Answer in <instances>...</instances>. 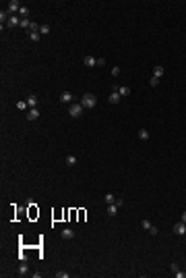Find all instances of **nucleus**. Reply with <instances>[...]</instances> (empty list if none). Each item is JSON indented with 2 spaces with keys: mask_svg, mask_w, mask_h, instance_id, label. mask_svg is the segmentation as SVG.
Returning a JSON list of instances; mask_svg holds the SVG:
<instances>
[{
  "mask_svg": "<svg viewBox=\"0 0 186 278\" xmlns=\"http://www.w3.org/2000/svg\"><path fill=\"white\" fill-rule=\"evenodd\" d=\"M81 104H83V108H95L97 106V98L93 93H85L83 100H81Z\"/></svg>",
  "mask_w": 186,
  "mask_h": 278,
  "instance_id": "1",
  "label": "nucleus"
},
{
  "mask_svg": "<svg viewBox=\"0 0 186 278\" xmlns=\"http://www.w3.org/2000/svg\"><path fill=\"white\" fill-rule=\"evenodd\" d=\"M68 114H70L72 118H79V116L83 114V104H70V106H68Z\"/></svg>",
  "mask_w": 186,
  "mask_h": 278,
  "instance_id": "2",
  "label": "nucleus"
},
{
  "mask_svg": "<svg viewBox=\"0 0 186 278\" xmlns=\"http://www.w3.org/2000/svg\"><path fill=\"white\" fill-rule=\"evenodd\" d=\"M72 100H75V95L70 92H62L60 93V102H64V104H72Z\"/></svg>",
  "mask_w": 186,
  "mask_h": 278,
  "instance_id": "3",
  "label": "nucleus"
},
{
  "mask_svg": "<svg viewBox=\"0 0 186 278\" xmlns=\"http://www.w3.org/2000/svg\"><path fill=\"white\" fill-rule=\"evenodd\" d=\"M37 118H40V108H29L27 121H37Z\"/></svg>",
  "mask_w": 186,
  "mask_h": 278,
  "instance_id": "4",
  "label": "nucleus"
},
{
  "mask_svg": "<svg viewBox=\"0 0 186 278\" xmlns=\"http://www.w3.org/2000/svg\"><path fill=\"white\" fill-rule=\"evenodd\" d=\"M21 6H23V4H19L17 0H10V2H8V13H19Z\"/></svg>",
  "mask_w": 186,
  "mask_h": 278,
  "instance_id": "5",
  "label": "nucleus"
},
{
  "mask_svg": "<svg viewBox=\"0 0 186 278\" xmlns=\"http://www.w3.org/2000/svg\"><path fill=\"white\" fill-rule=\"evenodd\" d=\"M6 25H8V27H17V25H21V17H19V15H10V19H8Z\"/></svg>",
  "mask_w": 186,
  "mask_h": 278,
  "instance_id": "6",
  "label": "nucleus"
},
{
  "mask_svg": "<svg viewBox=\"0 0 186 278\" xmlns=\"http://www.w3.org/2000/svg\"><path fill=\"white\" fill-rule=\"evenodd\" d=\"M174 234H186V222H178L174 226Z\"/></svg>",
  "mask_w": 186,
  "mask_h": 278,
  "instance_id": "7",
  "label": "nucleus"
},
{
  "mask_svg": "<svg viewBox=\"0 0 186 278\" xmlns=\"http://www.w3.org/2000/svg\"><path fill=\"white\" fill-rule=\"evenodd\" d=\"M114 89H116V92L120 93L122 98H126V95H130V87H126V85H122V87H118V85H116Z\"/></svg>",
  "mask_w": 186,
  "mask_h": 278,
  "instance_id": "8",
  "label": "nucleus"
},
{
  "mask_svg": "<svg viewBox=\"0 0 186 278\" xmlns=\"http://www.w3.org/2000/svg\"><path fill=\"white\" fill-rule=\"evenodd\" d=\"M85 67H97V58L95 56H85Z\"/></svg>",
  "mask_w": 186,
  "mask_h": 278,
  "instance_id": "9",
  "label": "nucleus"
},
{
  "mask_svg": "<svg viewBox=\"0 0 186 278\" xmlns=\"http://www.w3.org/2000/svg\"><path fill=\"white\" fill-rule=\"evenodd\" d=\"M27 106L29 108H37V95H29L27 98Z\"/></svg>",
  "mask_w": 186,
  "mask_h": 278,
  "instance_id": "10",
  "label": "nucleus"
},
{
  "mask_svg": "<svg viewBox=\"0 0 186 278\" xmlns=\"http://www.w3.org/2000/svg\"><path fill=\"white\" fill-rule=\"evenodd\" d=\"M153 77H157V79H161V77H163V67H159V64H157V67L153 69Z\"/></svg>",
  "mask_w": 186,
  "mask_h": 278,
  "instance_id": "11",
  "label": "nucleus"
},
{
  "mask_svg": "<svg viewBox=\"0 0 186 278\" xmlns=\"http://www.w3.org/2000/svg\"><path fill=\"white\" fill-rule=\"evenodd\" d=\"M120 98H122L120 93H118V92H114L112 95H110V98H108V100H110V104H118V102H120Z\"/></svg>",
  "mask_w": 186,
  "mask_h": 278,
  "instance_id": "12",
  "label": "nucleus"
},
{
  "mask_svg": "<svg viewBox=\"0 0 186 278\" xmlns=\"http://www.w3.org/2000/svg\"><path fill=\"white\" fill-rule=\"evenodd\" d=\"M62 237H64V239H75V231H72V228H64V231H62Z\"/></svg>",
  "mask_w": 186,
  "mask_h": 278,
  "instance_id": "13",
  "label": "nucleus"
},
{
  "mask_svg": "<svg viewBox=\"0 0 186 278\" xmlns=\"http://www.w3.org/2000/svg\"><path fill=\"white\" fill-rule=\"evenodd\" d=\"M139 139H141V141H147V139H149V131H147V129H141V131H139Z\"/></svg>",
  "mask_w": 186,
  "mask_h": 278,
  "instance_id": "14",
  "label": "nucleus"
},
{
  "mask_svg": "<svg viewBox=\"0 0 186 278\" xmlns=\"http://www.w3.org/2000/svg\"><path fill=\"white\" fill-rule=\"evenodd\" d=\"M27 15H29V8H27V6H21V10H19V17H21V19H27Z\"/></svg>",
  "mask_w": 186,
  "mask_h": 278,
  "instance_id": "15",
  "label": "nucleus"
},
{
  "mask_svg": "<svg viewBox=\"0 0 186 278\" xmlns=\"http://www.w3.org/2000/svg\"><path fill=\"white\" fill-rule=\"evenodd\" d=\"M66 164H68V166H75V164H77V158H75V156H66Z\"/></svg>",
  "mask_w": 186,
  "mask_h": 278,
  "instance_id": "16",
  "label": "nucleus"
},
{
  "mask_svg": "<svg viewBox=\"0 0 186 278\" xmlns=\"http://www.w3.org/2000/svg\"><path fill=\"white\" fill-rule=\"evenodd\" d=\"M40 33H42V35H46V33H50V25H46V23H44V25L40 27Z\"/></svg>",
  "mask_w": 186,
  "mask_h": 278,
  "instance_id": "17",
  "label": "nucleus"
},
{
  "mask_svg": "<svg viewBox=\"0 0 186 278\" xmlns=\"http://www.w3.org/2000/svg\"><path fill=\"white\" fill-rule=\"evenodd\" d=\"M21 27H27V29H29V27H31V21H29V19H21Z\"/></svg>",
  "mask_w": 186,
  "mask_h": 278,
  "instance_id": "18",
  "label": "nucleus"
},
{
  "mask_svg": "<svg viewBox=\"0 0 186 278\" xmlns=\"http://www.w3.org/2000/svg\"><path fill=\"white\" fill-rule=\"evenodd\" d=\"M149 83H151V87H157V85H159V79H157V77H151Z\"/></svg>",
  "mask_w": 186,
  "mask_h": 278,
  "instance_id": "19",
  "label": "nucleus"
},
{
  "mask_svg": "<svg viewBox=\"0 0 186 278\" xmlns=\"http://www.w3.org/2000/svg\"><path fill=\"white\" fill-rule=\"evenodd\" d=\"M114 201H116V197H114L112 193H108V195H105V203H114Z\"/></svg>",
  "mask_w": 186,
  "mask_h": 278,
  "instance_id": "20",
  "label": "nucleus"
},
{
  "mask_svg": "<svg viewBox=\"0 0 186 278\" xmlns=\"http://www.w3.org/2000/svg\"><path fill=\"white\" fill-rule=\"evenodd\" d=\"M141 226H143V228H145V231H149V228H151V226H153V224H151V222H149V220H143V222H141Z\"/></svg>",
  "mask_w": 186,
  "mask_h": 278,
  "instance_id": "21",
  "label": "nucleus"
},
{
  "mask_svg": "<svg viewBox=\"0 0 186 278\" xmlns=\"http://www.w3.org/2000/svg\"><path fill=\"white\" fill-rule=\"evenodd\" d=\"M27 272H29V268H27V266H25V264H23V266H21V268H19V274H21V276H25V274H27Z\"/></svg>",
  "mask_w": 186,
  "mask_h": 278,
  "instance_id": "22",
  "label": "nucleus"
},
{
  "mask_svg": "<svg viewBox=\"0 0 186 278\" xmlns=\"http://www.w3.org/2000/svg\"><path fill=\"white\" fill-rule=\"evenodd\" d=\"M17 108H19V110H27L29 106H27V102H19V104H17Z\"/></svg>",
  "mask_w": 186,
  "mask_h": 278,
  "instance_id": "23",
  "label": "nucleus"
},
{
  "mask_svg": "<svg viewBox=\"0 0 186 278\" xmlns=\"http://www.w3.org/2000/svg\"><path fill=\"white\" fill-rule=\"evenodd\" d=\"M40 35H42L40 31H37V33H31V42H40Z\"/></svg>",
  "mask_w": 186,
  "mask_h": 278,
  "instance_id": "24",
  "label": "nucleus"
},
{
  "mask_svg": "<svg viewBox=\"0 0 186 278\" xmlns=\"http://www.w3.org/2000/svg\"><path fill=\"white\" fill-rule=\"evenodd\" d=\"M112 75L118 77V75H120V67H114V69H112Z\"/></svg>",
  "mask_w": 186,
  "mask_h": 278,
  "instance_id": "25",
  "label": "nucleus"
},
{
  "mask_svg": "<svg viewBox=\"0 0 186 278\" xmlns=\"http://www.w3.org/2000/svg\"><path fill=\"white\" fill-rule=\"evenodd\" d=\"M170 268H172V272H174V274H176V272H178V270H180V268H178V264H172V266H170Z\"/></svg>",
  "mask_w": 186,
  "mask_h": 278,
  "instance_id": "26",
  "label": "nucleus"
},
{
  "mask_svg": "<svg viewBox=\"0 0 186 278\" xmlns=\"http://www.w3.org/2000/svg\"><path fill=\"white\" fill-rule=\"evenodd\" d=\"M182 222H186V212H184V214H182Z\"/></svg>",
  "mask_w": 186,
  "mask_h": 278,
  "instance_id": "27",
  "label": "nucleus"
}]
</instances>
